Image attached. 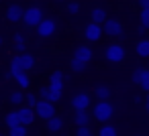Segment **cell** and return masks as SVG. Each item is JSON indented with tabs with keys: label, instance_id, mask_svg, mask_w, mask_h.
<instances>
[{
	"label": "cell",
	"instance_id": "6da1fadb",
	"mask_svg": "<svg viewBox=\"0 0 149 136\" xmlns=\"http://www.w3.org/2000/svg\"><path fill=\"white\" fill-rule=\"evenodd\" d=\"M114 114V108L108 100H98L94 106H92V118L96 122H108Z\"/></svg>",
	"mask_w": 149,
	"mask_h": 136
},
{
	"label": "cell",
	"instance_id": "7a4b0ae2",
	"mask_svg": "<svg viewBox=\"0 0 149 136\" xmlns=\"http://www.w3.org/2000/svg\"><path fill=\"white\" fill-rule=\"evenodd\" d=\"M49 102H59L61 100V89H63V73L61 71H53L49 77Z\"/></svg>",
	"mask_w": 149,
	"mask_h": 136
},
{
	"label": "cell",
	"instance_id": "3957f363",
	"mask_svg": "<svg viewBox=\"0 0 149 136\" xmlns=\"http://www.w3.org/2000/svg\"><path fill=\"white\" fill-rule=\"evenodd\" d=\"M43 19H45V14H43V8L41 6H29L23 12V25L27 29H35Z\"/></svg>",
	"mask_w": 149,
	"mask_h": 136
},
{
	"label": "cell",
	"instance_id": "277c9868",
	"mask_svg": "<svg viewBox=\"0 0 149 136\" xmlns=\"http://www.w3.org/2000/svg\"><path fill=\"white\" fill-rule=\"evenodd\" d=\"M104 57H106L108 63H123L125 61V47L118 45V43H110L104 49Z\"/></svg>",
	"mask_w": 149,
	"mask_h": 136
},
{
	"label": "cell",
	"instance_id": "5b68a950",
	"mask_svg": "<svg viewBox=\"0 0 149 136\" xmlns=\"http://www.w3.org/2000/svg\"><path fill=\"white\" fill-rule=\"evenodd\" d=\"M33 110H35V114H37L41 120H49L51 116H55V106H53V102H49V100H37L35 106H33Z\"/></svg>",
	"mask_w": 149,
	"mask_h": 136
},
{
	"label": "cell",
	"instance_id": "8992f818",
	"mask_svg": "<svg viewBox=\"0 0 149 136\" xmlns=\"http://www.w3.org/2000/svg\"><path fill=\"white\" fill-rule=\"evenodd\" d=\"M35 29H37V35L41 39H49V37H53L57 33V21L55 19H43Z\"/></svg>",
	"mask_w": 149,
	"mask_h": 136
},
{
	"label": "cell",
	"instance_id": "52a82bcc",
	"mask_svg": "<svg viewBox=\"0 0 149 136\" xmlns=\"http://www.w3.org/2000/svg\"><path fill=\"white\" fill-rule=\"evenodd\" d=\"M102 33L108 35V37H123V25L118 19H106L102 23Z\"/></svg>",
	"mask_w": 149,
	"mask_h": 136
},
{
	"label": "cell",
	"instance_id": "ba28073f",
	"mask_svg": "<svg viewBox=\"0 0 149 136\" xmlns=\"http://www.w3.org/2000/svg\"><path fill=\"white\" fill-rule=\"evenodd\" d=\"M92 106V102H90V95L88 93H76L74 98H72V108L76 110V112H82V110H88Z\"/></svg>",
	"mask_w": 149,
	"mask_h": 136
},
{
	"label": "cell",
	"instance_id": "9c48e42d",
	"mask_svg": "<svg viewBox=\"0 0 149 136\" xmlns=\"http://www.w3.org/2000/svg\"><path fill=\"white\" fill-rule=\"evenodd\" d=\"M84 37H86V41H90V43L98 41V39L102 37V25H96V23L86 25V27H84Z\"/></svg>",
	"mask_w": 149,
	"mask_h": 136
},
{
	"label": "cell",
	"instance_id": "30bf717a",
	"mask_svg": "<svg viewBox=\"0 0 149 136\" xmlns=\"http://www.w3.org/2000/svg\"><path fill=\"white\" fill-rule=\"evenodd\" d=\"M17 114H19V122L25 126H31L35 122V110L31 106H23L21 110H17Z\"/></svg>",
	"mask_w": 149,
	"mask_h": 136
},
{
	"label": "cell",
	"instance_id": "8fae6325",
	"mask_svg": "<svg viewBox=\"0 0 149 136\" xmlns=\"http://www.w3.org/2000/svg\"><path fill=\"white\" fill-rule=\"evenodd\" d=\"M15 59H17V63L21 65L23 71H31V69L35 67V57H33L31 53H19Z\"/></svg>",
	"mask_w": 149,
	"mask_h": 136
},
{
	"label": "cell",
	"instance_id": "7c38bea8",
	"mask_svg": "<svg viewBox=\"0 0 149 136\" xmlns=\"http://www.w3.org/2000/svg\"><path fill=\"white\" fill-rule=\"evenodd\" d=\"M23 8L19 6V4H10L8 8H6V21L8 23H21L23 21Z\"/></svg>",
	"mask_w": 149,
	"mask_h": 136
},
{
	"label": "cell",
	"instance_id": "4fadbf2b",
	"mask_svg": "<svg viewBox=\"0 0 149 136\" xmlns=\"http://www.w3.org/2000/svg\"><path fill=\"white\" fill-rule=\"evenodd\" d=\"M74 57L76 59H80L82 63H90V59H92V49L88 47V45H80V47H76V51H74Z\"/></svg>",
	"mask_w": 149,
	"mask_h": 136
},
{
	"label": "cell",
	"instance_id": "5bb4252c",
	"mask_svg": "<svg viewBox=\"0 0 149 136\" xmlns=\"http://www.w3.org/2000/svg\"><path fill=\"white\" fill-rule=\"evenodd\" d=\"M90 122H92V114H88V110L76 112V116H74V124L76 126H90Z\"/></svg>",
	"mask_w": 149,
	"mask_h": 136
},
{
	"label": "cell",
	"instance_id": "9a60e30c",
	"mask_svg": "<svg viewBox=\"0 0 149 136\" xmlns=\"http://www.w3.org/2000/svg\"><path fill=\"white\" fill-rule=\"evenodd\" d=\"M47 122V130L51 132V134H57L61 128H63V120L59 118V116H51L49 120H45Z\"/></svg>",
	"mask_w": 149,
	"mask_h": 136
},
{
	"label": "cell",
	"instance_id": "2e32d148",
	"mask_svg": "<svg viewBox=\"0 0 149 136\" xmlns=\"http://www.w3.org/2000/svg\"><path fill=\"white\" fill-rule=\"evenodd\" d=\"M90 19H92V23H96V25H102L108 16H106V10L102 8V6H96L92 12H90Z\"/></svg>",
	"mask_w": 149,
	"mask_h": 136
},
{
	"label": "cell",
	"instance_id": "e0dca14e",
	"mask_svg": "<svg viewBox=\"0 0 149 136\" xmlns=\"http://www.w3.org/2000/svg\"><path fill=\"white\" fill-rule=\"evenodd\" d=\"M110 93H112V91H110V87H108V85H104V83H100V85H96V87H94V95H96L98 100H108V98H110Z\"/></svg>",
	"mask_w": 149,
	"mask_h": 136
},
{
	"label": "cell",
	"instance_id": "ac0fdd59",
	"mask_svg": "<svg viewBox=\"0 0 149 136\" xmlns=\"http://www.w3.org/2000/svg\"><path fill=\"white\" fill-rule=\"evenodd\" d=\"M135 51H137L139 57H147V59H149V39H141V41L137 43Z\"/></svg>",
	"mask_w": 149,
	"mask_h": 136
},
{
	"label": "cell",
	"instance_id": "d6986e66",
	"mask_svg": "<svg viewBox=\"0 0 149 136\" xmlns=\"http://www.w3.org/2000/svg\"><path fill=\"white\" fill-rule=\"evenodd\" d=\"M137 85H141L145 91H149V69L141 67V73H139V83H137Z\"/></svg>",
	"mask_w": 149,
	"mask_h": 136
},
{
	"label": "cell",
	"instance_id": "ffe728a7",
	"mask_svg": "<svg viewBox=\"0 0 149 136\" xmlns=\"http://www.w3.org/2000/svg\"><path fill=\"white\" fill-rule=\"evenodd\" d=\"M13 47H15V51H17V53H25L27 43H25V37H23L21 33H17V35H15V43H13Z\"/></svg>",
	"mask_w": 149,
	"mask_h": 136
},
{
	"label": "cell",
	"instance_id": "44dd1931",
	"mask_svg": "<svg viewBox=\"0 0 149 136\" xmlns=\"http://www.w3.org/2000/svg\"><path fill=\"white\" fill-rule=\"evenodd\" d=\"M98 136H118V132L112 124H102L100 130H98Z\"/></svg>",
	"mask_w": 149,
	"mask_h": 136
},
{
	"label": "cell",
	"instance_id": "7402d4cb",
	"mask_svg": "<svg viewBox=\"0 0 149 136\" xmlns=\"http://www.w3.org/2000/svg\"><path fill=\"white\" fill-rule=\"evenodd\" d=\"M8 136H27V126L25 124H17V126L8 128Z\"/></svg>",
	"mask_w": 149,
	"mask_h": 136
},
{
	"label": "cell",
	"instance_id": "603a6c76",
	"mask_svg": "<svg viewBox=\"0 0 149 136\" xmlns=\"http://www.w3.org/2000/svg\"><path fill=\"white\" fill-rule=\"evenodd\" d=\"M70 69L76 71V73H82V71L86 69V63H82V61L76 59V57H72V59H70Z\"/></svg>",
	"mask_w": 149,
	"mask_h": 136
},
{
	"label": "cell",
	"instance_id": "cb8c5ba5",
	"mask_svg": "<svg viewBox=\"0 0 149 136\" xmlns=\"http://www.w3.org/2000/svg\"><path fill=\"white\" fill-rule=\"evenodd\" d=\"M4 124H6L8 128H13V126L21 124V122H19V114H17V112H8V114L4 116Z\"/></svg>",
	"mask_w": 149,
	"mask_h": 136
},
{
	"label": "cell",
	"instance_id": "d4e9b609",
	"mask_svg": "<svg viewBox=\"0 0 149 136\" xmlns=\"http://www.w3.org/2000/svg\"><path fill=\"white\" fill-rule=\"evenodd\" d=\"M15 79H17V83H19V85H21L23 89H27V87L31 85V79H29V75H27V71H23V73H19V75H17Z\"/></svg>",
	"mask_w": 149,
	"mask_h": 136
},
{
	"label": "cell",
	"instance_id": "484cf974",
	"mask_svg": "<svg viewBox=\"0 0 149 136\" xmlns=\"http://www.w3.org/2000/svg\"><path fill=\"white\" fill-rule=\"evenodd\" d=\"M10 102H13V104L25 102V93H23V91H13V93H10Z\"/></svg>",
	"mask_w": 149,
	"mask_h": 136
},
{
	"label": "cell",
	"instance_id": "4316f807",
	"mask_svg": "<svg viewBox=\"0 0 149 136\" xmlns=\"http://www.w3.org/2000/svg\"><path fill=\"white\" fill-rule=\"evenodd\" d=\"M141 27L149 29V8H143L141 10Z\"/></svg>",
	"mask_w": 149,
	"mask_h": 136
},
{
	"label": "cell",
	"instance_id": "83f0119b",
	"mask_svg": "<svg viewBox=\"0 0 149 136\" xmlns=\"http://www.w3.org/2000/svg\"><path fill=\"white\" fill-rule=\"evenodd\" d=\"M19 73H23V69H21V65L17 63V59H13V63H10V75L17 77Z\"/></svg>",
	"mask_w": 149,
	"mask_h": 136
},
{
	"label": "cell",
	"instance_id": "f1b7e54d",
	"mask_svg": "<svg viewBox=\"0 0 149 136\" xmlns=\"http://www.w3.org/2000/svg\"><path fill=\"white\" fill-rule=\"evenodd\" d=\"M70 14H78L80 12V4L78 2H72V0H70V2H68V8H65Z\"/></svg>",
	"mask_w": 149,
	"mask_h": 136
},
{
	"label": "cell",
	"instance_id": "f546056e",
	"mask_svg": "<svg viewBox=\"0 0 149 136\" xmlns=\"http://www.w3.org/2000/svg\"><path fill=\"white\" fill-rule=\"evenodd\" d=\"M76 136H94V134H92V130H90L88 126H78Z\"/></svg>",
	"mask_w": 149,
	"mask_h": 136
},
{
	"label": "cell",
	"instance_id": "4dcf8cb0",
	"mask_svg": "<svg viewBox=\"0 0 149 136\" xmlns=\"http://www.w3.org/2000/svg\"><path fill=\"white\" fill-rule=\"evenodd\" d=\"M39 95L41 100H49V87H39Z\"/></svg>",
	"mask_w": 149,
	"mask_h": 136
},
{
	"label": "cell",
	"instance_id": "1f68e13d",
	"mask_svg": "<svg viewBox=\"0 0 149 136\" xmlns=\"http://www.w3.org/2000/svg\"><path fill=\"white\" fill-rule=\"evenodd\" d=\"M25 102H27V104L33 108V106H35V102H37V98H35L33 93H27V95H25Z\"/></svg>",
	"mask_w": 149,
	"mask_h": 136
},
{
	"label": "cell",
	"instance_id": "d6a6232c",
	"mask_svg": "<svg viewBox=\"0 0 149 136\" xmlns=\"http://www.w3.org/2000/svg\"><path fill=\"white\" fill-rule=\"evenodd\" d=\"M139 6L141 8H149V0H139Z\"/></svg>",
	"mask_w": 149,
	"mask_h": 136
},
{
	"label": "cell",
	"instance_id": "836d02e7",
	"mask_svg": "<svg viewBox=\"0 0 149 136\" xmlns=\"http://www.w3.org/2000/svg\"><path fill=\"white\" fill-rule=\"evenodd\" d=\"M145 31H147V29H145V27H139V29H137V33H139V35H141V37H143V35H145Z\"/></svg>",
	"mask_w": 149,
	"mask_h": 136
},
{
	"label": "cell",
	"instance_id": "e575fe53",
	"mask_svg": "<svg viewBox=\"0 0 149 136\" xmlns=\"http://www.w3.org/2000/svg\"><path fill=\"white\" fill-rule=\"evenodd\" d=\"M145 104H147V112H149V93H147V100H145Z\"/></svg>",
	"mask_w": 149,
	"mask_h": 136
},
{
	"label": "cell",
	"instance_id": "d590c367",
	"mask_svg": "<svg viewBox=\"0 0 149 136\" xmlns=\"http://www.w3.org/2000/svg\"><path fill=\"white\" fill-rule=\"evenodd\" d=\"M57 2H70V0H57Z\"/></svg>",
	"mask_w": 149,
	"mask_h": 136
},
{
	"label": "cell",
	"instance_id": "8d00e7d4",
	"mask_svg": "<svg viewBox=\"0 0 149 136\" xmlns=\"http://www.w3.org/2000/svg\"><path fill=\"white\" fill-rule=\"evenodd\" d=\"M133 136H143V134H133Z\"/></svg>",
	"mask_w": 149,
	"mask_h": 136
},
{
	"label": "cell",
	"instance_id": "74e56055",
	"mask_svg": "<svg viewBox=\"0 0 149 136\" xmlns=\"http://www.w3.org/2000/svg\"><path fill=\"white\" fill-rule=\"evenodd\" d=\"M0 45H2V37H0Z\"/></svg>",
	"mask_w": 149,
	"mask_h": 136
},
{
	"label": "cell",
	"instance_id": "f35d334b",
	"mask_svg": "<svg viewBox=\"0 0 149 136\" xmlns=\"http://www.w3.org/2000/svg\"><path fill=\"white\" fill-rule=\"evenodd\" d=\"M0 136H8V134H0Z\"/></svg>",
	"mask_w": 149,
	"mask_h": 136
},
{
	"label": "cell",
	"instance_id": "ab89813d",
	"mask_svg": "<svg viewBox=\"0 0 149 136\" xmlns=\"http://www.w3.org/2000/svg\"><path fill=\"white\" fill-rule=\"evenodd\" d=\"M147 69H149V67H147Z\"/></svg>",
	"mask_w": 149,
	"mask_h": 136
},
{
	"label": "cell",
	"instance_id": "60d3db41",
	"mask_svg": "<svg viewBox=\"0 0 149 136\" xmlns=\"http://www.w3.org/2000/svg\"><path fill=\"white\" fill-rule=\"evenodd\" d=\"M61 136H63V134H61Z\"/></svg>",
	"mask_w": 149,
	"mask_h": 136
}]
</instances>
